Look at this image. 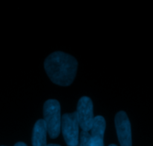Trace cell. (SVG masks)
I'll list each match as a JSON object with an SVG mask.
<instances>
[{"label": "cell", "mask_w": 153, "mask_h": 146, "mask_svg": "<svg viewBox=\"0 0 153 146\" xmlns=\"http://www.w3.org/2000/svg\"><path fill=\"white\" fill-rule=\"evenodd\" d=\"M109 146H117V145H114V144H113V145H110Z\"/></svg>", "instance_id": "8fae6325"}, {"label": "cell", "mask_w": 153, "mask_h": 146, "mask_svg": "<svg viewBox=\"0 0 153 146\" xmlns=\"http://www.w3.org/2000/svg\"><path fill=\"white\" fill-rule=\"evenodd\" d=\"M46 125L43 120L40 119L36 122L34 127L32 134L33 146H47L46 145Z\"/></svg>", "instance_id": "52a82bcc"}, {"label": "cell", "mask_w": 153, "mask_h": 146, "mask_svg": "<svg viewBox=\"0 0 153 146\" xmlns=\"http://www.w3.org/2000/svg\"><path fill=\"white\" fill-rule=\"evenodd\" d=\"M105 127V121L102 116L94 118L91 129V134H90L92 146H104L103 139Z\"/></svg>", "instance_id": "8992f818"}, {"label": "cell", "mask_w": 153, "mask_h": 146, "mask_svg": "<svg viewBox=\"0 0 153 146\" xmlns=\"http://www.w3.org/2000/svg\"><path fill=\"white\" fill-rule=\"evenodd\" d=\"M47 146H61V145H56V144H49V145H48Z\"/></svg>", "instance_id": "30bf717a"}, {"label": "cell", "mask_w": 153, "mask_h": 146, "mask_svg": "<svg viewBox=\"0 0 153 146\" xmlns=\"http://www.w3.org/2000/svg\"><path fill=\"white\" fill-rule=\"evenodd\" d=\"M14 146H27L24 142H18Z\"/></svg>", "instance_id": "9c48e42d"}, {"label": "cell", "mask_w": 153, "mask_h": 146, "mask_svg": "<svg viewBox=\"0 0 153 146\" xmlns=\"http://www.w3.org/2000/svg\"><path fill=\"white\" fill-rule=\"evenodd\" d=\"M76 146H79V144H78V145H76Z\"/></svg>", "instance_id": "7c38bea8"}, {"label": "cell", "mask_w": 153, "mask_h": 146, "mask_svg": "<svg viewBox=\"0 0 153 146\" xmlns=\"http://www.w3.org/2000/svg\"><path fill=\"white\" fill-rule=\"evenodd\" d=\"M115 126L121 146H132L131 124L125 112H120L115 117Z\"/></svg>", "instance_id": "5b68a950"}, {"label": "cell", "mask_w": 153, "mask_h": 146, "mask_svg": "<svg viewBox=\"0 0 153 146\" xmlns=\"http://www.w3.org/2000/svg\"><path fill=\"white\" fill-rule=\"evenodd\" d=\"M79 146H92L91 144V135L88 132L82 131L80 134V142Z\"/></svg>", "instance_id": "ba28073f"}, {"label": "cell", "mask_w": 153, "mask_h": 146, "mask_svg": "<svg viewBox=\"0 0 153 146\" xmlns=\"http://www.w3.org/2000/svg\"><path fill=\"white\" fill-rule=\"evenodd\" d=\"M61 128L68 146H76L79 141V124L76 112L64 114L61 118Z\"/></svg>", "instance_id": "3957f363"}, {"label": "cell", "mask_w": 153, "mask_h": 146, "mask_svg": "<svg viewBox=\"0 0 153 146\" xmlns=\"http://www.w3.org/2000/svg\"><path fill=\"white\" fill-rule=\"evenodd\" d=\"M45 125L52 139L58 137L61 131V106L56 100H48L43 106Z\"/></svg>", "instance_id": "7a4b0ae2"}, {"label": "cell", "mask_w": 153, "mask_h": 146, "mask_svg": "<svg viewBox=\"0 0 153 146\" xmlns=\"http://www.w3.org/2000/svg\"><path fill=\"white\" fill-rule=\"evenodd\" d=\"M79 124L82 131L91 130L94 122V106L91 99L88 97H82L79 100L77 111L76 112Z\"/></svg>", "instance_id": "277c9868"}, {"label": "cell", "mask_w": 153, "mask_h": 146, "mask_svg": "<svg viewBox=\"0 0 153 146\" xmlns=\"http://www.w3.org/2000/svg\"><path fill=\"white\" fill-rule=\"evenodd\" d=\"M77 67L76 58L63 52H53L44 62L45 70L51 80L61 86H67L73 82Z\"/></svg>", "instance_id": "6da1fadb"}]
</instances>
